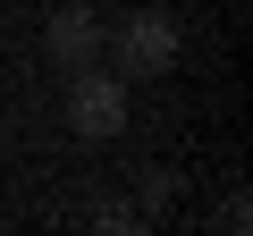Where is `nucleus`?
Listing matches in <instances>:
<instances>
[{"mask_svg": "<svg viewBox=\"0 0 253 236\" xmlns=\"http://www.w3.org/2000/svg\"><path fill=\"white\" fill-rule=\"evenodd\" d=\"M110 51H118V76H161V68L177 59V17H161V9L118 17V26H110Z\"/></svg>", "mask_w": 253, "mask_h": 236, "instance_id": "nucleus-1", "label": "nucleus"}, {"mask_svg": "<svg viewBox=\"0 0 253 236\" xmlns=\"http://www.w3.org/2000/svg\"><path fill=\"white\" fill-rule=\"evenodd\" d=\"M68 127L76 135H118L126 127V76L118 68H68Z\"/></svg>", "mask_w": 253, "mask_h": 236, "instance_id": "nucleus-2", "label": "nucleus"}, {"mask_svg": "<svg viewBox=\"0 0 253 236\" xmlns=\"http://www.w3.org/2000/svg\"><path fill=\"white\" fill-rule=\"evenodd\" d=\"M93 51H101V17H93V9H59V17H51V59H59V68H84Z\"/></svg>", "mask_w": 253, "mask_h": 236, "instance_id": "nucleus-3", "label": "nucleus"}]
</instances>
